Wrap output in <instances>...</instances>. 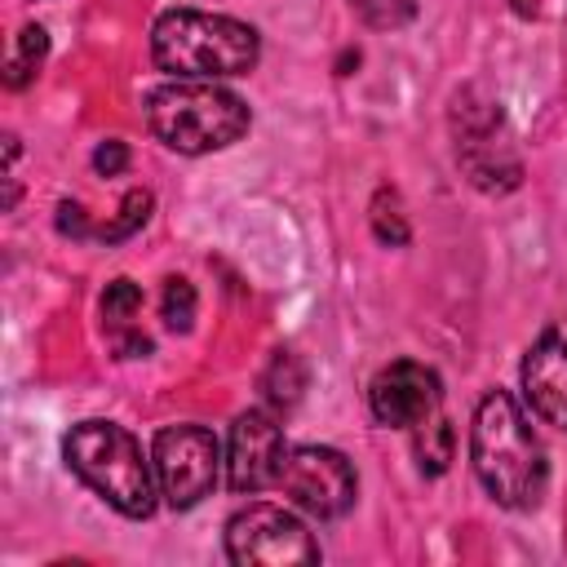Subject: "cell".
Segmentation results:
<instances>
[{
  "mask_svg": "<svg viewBox=\"0 0 567 567\" xmlns=\"http://www.w3.org/2000/svg\"><path fill=\"white\" fill-rule=\"evenodd\" d=\"M470 461L483 492L505 509H536L549 487L545 443L527 425L514 394L492 390L470 425Z\"/></svg>",
  "mask_w": 567,
  "mask_h": 567,
  "instance_id": "obj_1",
  "label": "cell"
},
{
  "mask_svg": "<svg viewBox=\"0 0 567 567\" xmlns=\"http://www.w3.org/2000/svg\"><path fill=\"white\" fill-rule=\"evenodd\" d=\"M151 58L177 80L248 75L261 58V40L248 22L204 9H168L151 27Z\"/></svg>",
  "mask_w": 567,
  "mask_h": 567,
  "instance_id": "obj_2",
  "label": "cell"
},
{
  "mask_svg": "<svg viewBox=\"0 0 567 567\" xmlns=\"http://www.w3.org/2000/svg\"><path fill=\"white\" fill-rule=\"evenodd\" d=\"M248 102L213 80H173L146 97V128L177 155L226 151L248 133Z\"/></svg>",
  "mask_w": 567,
  "mask_h": 567,
  "instance_id": "obj_3",
  "label": "cell"
},
{
  "mask_svg": "<svg viewBox=\"0 0 567 567\" xmlns=\"http://www.w3.org/2000/svg\"><path fill=\"white\" fill-rule=\"evenodd\" d=\"M66 465L124 518L155 514V465L142 456L137 439L115 421H80L62 443Z\"/></svg>",
  "mask_w": 567,
  "mask_h": 567,
  "instance_id": "obj_4",
  "label": "cell"
},
{
  "mask_svg": "<svg viewBox=\"0 0 567 567\" xmlns=\"http://www.w3.org/2000/svg\"><path fill=\"white\" fill-rule=\"evenodd\" d=\"M226 558L239 567H292L319 563V545L292 509L252 501L226 523Z\"/></svg>",
  "mask_w": 567,
  "mask_h": 567,
  "instance_id": "obj_5",
  "label": "cell"
},
{
  "mask_svg": "<svg viewBox=\"0 0 567 567\" xmlns=\"http://www.w3.org/2000/svg\"><path fill=\"white\" fill-rule=\"evenodd\" d=\"M151 465H155L159 496L173 509H195L217 487L221 447H217L213 430H204V425H164L155 434Z\"/></svg>",
  "mask_w": 567,
  "mask_h": 567,
  "instance_id": "obj_6",
  "label": "cell"
},
{
  "mask_svg": "<svg viewBox=\"0 0 567 567\" xmlns=\"http://www.w3.org/2000/svg\"><path fill=\"white\" fill-rule=\"evenodd\" d=\"M279 487L297 509L328 523V518H341L354 505L359 478H354L350 461L337 447L301 443V447H288L284 470H279Z\"/></svg>",
  "mask_w": 567,
  "mask_h": 567,
  "instance_id": "obj_7",
  "label": "cell"
},
{
  "mask_svg": "<svg viewBox=\"0 0 567 567\" xmlns=\"http://www.w3.org/2000/svg\"><path fill=\"white\" fill-rule=\"evenodd\" d=\"M284 456H288V447H284L279 416L266 412V408L244 412L230 425V447H226V483H230V492L252 496V492L279 487Z\"/></svg>",
  "mask_w": 567,
  "mask_h": 567,
  "instance_id": "obj_8",
  "label": "cell"
},
{
  "mask_svg": "<svg viewBox=\"0 0 567 567\" xmlns=\"http://www.w3.org/2000/svg\"><path fill=\"white\" fill-rule=\"evenodd\" d=\"M443 403V381L434 368L416 363V359H394L385 363L372 385H368V408L377 416V425H421L425 416H434Z\"/></svg>",
  "mask_w": 567,
  "mask_h": 567,
  "instance_id": "obj_9",
  "label": "cell"
},
{
  "mask_svg": "<svg viewBox=\"0 0 567 567\" xmlns=\"http://www.w3.org/2000/svg\"><path fill=\"white\" fill-rule=\"evenodd\" d=\"M456 115H461V124H456V137H461L456 142V159L470 173V182L483 186V190H509V186H518V173L523 168L509 155V142L496 137L501 133V111L492 102H483V106H461Z\"/></svg>",
  "mask_w": 567,
  "mask_h": 567,
  "instance_id": "obj_10",
  "label": "cell"
},
{
  "mask_svg": "<svg viewBox=\"0 0 567 567\" xmlns=\"http://www.w3.org/2000/svg\"><path fill=\"white\" fill-rule=\"evenodd\" d=\"M523 399L532 412L567 430V328H545L523 354Z\"/></svg>",
  "mask_w": 567,
  "mask_h": 567,
  "instance_id": "obj_11",
  "label": "cell"
},
{
  "mask_svg": "<svg viewBox=\"0 0 567 567\" xmlns=\"http://www.w3.org/2000/svg\"><path fill=\"white\" fill-rule=\"evenodd\" d=\"M412 452H416V465H421V474H430V478H439L447 465H452V452H456V430L434 412V416H425L421 425H416V439H412Z\"/></svg>",
  "mask_w": 567,
  "mask_h": 567,
  "instance_id": "obj_12",
  "label": "cell"
},
{
  "mask_svg": "<svg viewBox=\"0 0 567 567\" xmlns=\"http://www.w3.org/2000/svg\"><path fill=\"white\" fill-rule=\"evenodd\" d=\"M44 53H49V35H44V27H35V22L22 27V31H18V44H13L9 62H4V84H9V89H22V84L40 71Z\"/></svg>",
  "mask_w": 567,
  "mask_h": 567,
  "instance_id": "obj_13",
  "label": "cell"
},
{
  "mask_svg": "<svg viewBox=\"0 0 567 567\" xmlns=\"http://www.w3.org/2000/svg\"><path fill=\"white\" fill-rule=\"evenodd\" d=\"M137 310H142V288L133 279H111L106 292H102V319H106L111 337L128 332L133 319H137Z\"/></svg>",
  "mask_w": 567,
  "mask_h": 567,
  "instance_id": "obj_14",
  "label": "cell"
},
{
  "mask_svg": "<svg viewBox=\"0 0 567 567\" xmlns=\"http://www.w3.org/2000/svg\"><path fill=\"white\" fill-rule=\"evenodd\" d=\"M354 13L377 31H399L416 18V0H350Z\"/></svg>",
  "mask_w": 567,
  "mask_h": 567,
  "instance_id": "obj_15",
  "label": "cell"
},
{
  "mask_svg": "<svg viewBox=\"0 0 567 567\" xmlns=\"http://www.w3.org/2000/svg\"><path fill=\"white\" fill-rule=\"evenodd\" d=\"M159 310H164V323H168L173 332H190V323H195V288H190V279L173 275V279L164 284Z\"/></svg>",
  "mask_w": 567,
  "mask_h": 567,
  "instance_id": "obj_16",
  "label": "cell"
},
{
  "mask_svg": "<svg viewBox=\"0 0 567 567\" xmlns=\"http://www.w3.org/2000/svg\"><path fill=\"white\" fill-rule=\"evenodd\" d=\"M146 217H151V190H128V195H124V204H120V217H115V221H106V226L97 230V239L120 244V239H128Z\"/></svg>",
  "mask_w": 567,
  "mask_h": 567,
  "instance_id": "obj_17",
  "label": "cell"
},
{
  "mask_svg": "<svg viewBox=\"0 0 567 567\" xmlns=\"http://www.w3.org/2000/svg\"><path fill=\"white\" fill-rule=\"evenodd\" d=\"M372 230H377L381 244H408V221L399 217V204L394 199H390V213H385V199L377 195V204H372Z\"/></svg>",
  "mask_w": 567,
  "mask_h": 567,
  "instance_id": "obj_18",
  "label": "cell"
},
{
  "mask_svg": "<svg viewBox=\"0 0 567 567\" xmlns=\"http://www.w3.org/2000/svg\"><path fill=\"white\" fill-rule=\"evenodd\" d=\"M124 164H128V146H124V142H115V137H106V142L93 151V168H97V173H106V177L124 173Z\"/></svg>",
  "mask_w": 567,
  "mask_h": 567,
  "instance_id": "obj_19",
  "label": "cell"
},
{
  "mask_svg": "<svg viewBox=\"0 0 567 567\" xmlns=\"http://www.w3.org/2000/svg\"><path fill=\"white\" fill-rule=\"evenodd\" d=\"M58 230H62V235L84 239L93 226H89V217H84V208H80L75 199H62V204H58Z\"/></svg>",
  "mask_w": 567,
  "mask_h": 567,
  "instance_id": "obj_20",
  "label": "cell"
}]
</instances>
